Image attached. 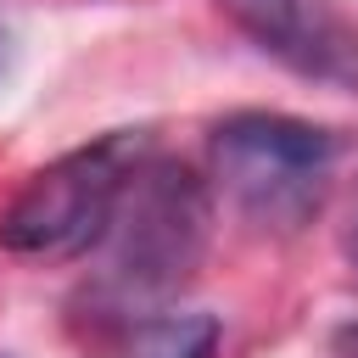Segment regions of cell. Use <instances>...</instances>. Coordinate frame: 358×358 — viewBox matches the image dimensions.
Returning <instances> with one entry per match:
<instances>
[{
  "instance_id": "obj_4",
  "label": "cell",
  "mask_w": 358,
  "mask_h": 358,
  "mask_svg": "<svg viewBox=\"0 0 358 358\" xmlns=\"http://www.w3.org/2000/svg\"><path fill=\"white\" fill-rule=\"evenodd\" d=\"M224 11L291 67L358 84V34H347L324 11H308V0H224Z\"/></svg>"
},
{
  "instance_id": "obj_3",
  "label": "cell",
  "mask_w": 358,
  "mask_h": 358,
  "mask_svg": "<svg viewBox=\"0 0 358 358\" xmlns=\"http://www.w3.org/2000/svg\"><path fill=\"white\" fill-rule=\"evenodd\" d=\"M207 151L213 173L224 179V190L246 218L268 229H296L324 196L336 134L285 112H229L213 129Z\"/></svg>"
},
{
  "instance_id": "obj_2",
  "label": "cell",
  "mask_w": 358,
  "mask_h": 358,
  "mask_svg": "<svg viewBox=\"0 0 358 358\" xmlns=\"http://www.w3.org/2000/svg\"><path fill=\"white\" fill-rule=\"evenodd\" d=\"M151 157L145 129H112L39 168L0 213V246L22 257H78L101 246L129 173Z\"/></svg>"
},
{
  "instance_id": "obj_5",
  "label": "cell",
  "mask_w": 358,
  "mask_h": 358,
  "mask_svg": "<svg viewBox=\"0 0 358 358\" xmlns=\"http://www.w3.org/2000/svg\"><path fill=\"white\" fill-rule=\"evenodd\" d=\"M224 324L213 313H151L134 336V358H218Z\"/></svg>"
},
{
  "instance_id": "obj_1",
  "label": "cell",
  "mask_w": 358,
  "mask_h": 358,
  "mask_svg": "<svg viewBox=\"0 0 358 358\" xmlns=\"http://www.w3.org/2000/svg\"><path fill=\"white\" fill-rule=\"evenodd\" d=\"M207 235H213L207 185L185 162L145 157L129 173L112 224L101 235L106 246L101 296L112 302V313H134V319L162 313V302L201 268Z\"/></svg>"
}]
</instances>
